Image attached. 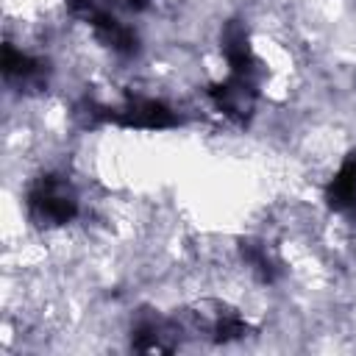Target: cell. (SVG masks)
<instances>
[{
    "label": "cell",
    "mask_w": 356,
    "mask_h": 356,
    "mask_svg": "<svg viewBox=\"0 0 356 356\" xmlns=\"http://www.w3.org/2000/svg\"><path fill=\"white\" fill-rule=\"evenodd\" d=\"M28 206L36 222L42 225H67L75 211V195L70 192V186L58 178V175H39L28 192Z\"/></svg>",
    "instance_id": "obj_1"
}]
</instances>
